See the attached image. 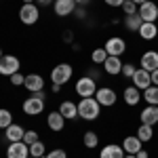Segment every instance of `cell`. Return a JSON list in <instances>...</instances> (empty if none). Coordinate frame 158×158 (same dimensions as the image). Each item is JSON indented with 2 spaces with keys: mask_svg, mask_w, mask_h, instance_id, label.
Wrapping results in <instances>:
<instances>
[{
  "mask_svg": "<svg viewBox=\"0 0 158 158\" xmlns=\"http://www.w3.org/2000/svg\"><path fill=\"white\" fill-rule=\"evenodd\" d=\"M101 114V106L95 97H82L78 101V116L85 120H97Z\"/></svg>",
  "mask_w": 158,
  "mask_h": 158,
  "instance_id": "6da1fadb",
  "label": "cell"
},
{
  "mask_svg": "<svg viewBox=\"0 0 158 158\" xmlns=\"http://www.w3.org/2000/svg\"><path fill=\"white\" fill-rule=\"evenodd\" d=\"M44 91H38V93H32L27 99H23V112L27 116H38L44 112Z\"/></svg>",
  "mask_w": 158,
  "mask_h": 158,
  "instance_id": "7a4b0ae2",
  "label": "cell"
},
{
  "mask_svg": "<svg viewBox=\"0 0 158 158\" xmlns=\"http://www.w3.org/2000/svg\"><path fill=\"white\" fill-rule=\"evenodd\" d=\"M95 82H97V80H93L91 76L78 78V80H76V86H74L76 95H78V97H95V93H97V85H95Z\"/></svg>",
  "mask_w": 158,
  "mask_h": 158,
  "instance_id": "3957f363",
  "label": "cell"
},
{
  "mask_svg": "<svg viewBox=\"0 0 158 158\" xmlns=\"http://www.w3.org/2000/svg\"><path fill=\"white\" fill-rule=\"evenodd\" d=\"M74 74V68L70 63H57L53 70H51V80H53V85H65L70 78H72Z\"/></svg>",
  "mask_w": 158,
  "mask_h": 158,
  "instance_id": "277c9868",
  "label": "cell"
},
{
  "mask_svg": "<svg viewBox=\"0 0 158 158\" xmlns=\"http://www.w3.org/2000/svg\"><path fill=\"white\" fill-rule=\"evenodd\" d=\"M19 19H21V23L25 25H34L40 19V9H38V4H21V9H19Z\"/></svg>",
  "mask_w": 158,
  "mask_h": 158,
  "instance_id": "5b68a950",
  "label": "cell"
},
{
  "mask_svg": "<svg viewBox=\"0 0 158 158\" xmlns=\"http://www.w3.org/2000/svg\"><path fill=\"white\" fill-rule=\"evenodd\" d=\"M19 68H21V63L15 55H2L0 57V74L2 76H13V74L19 72Z\"/></svg>",
  "mask_w": 158,
  "mask_h": 158,
  "instance_id": "8992f818",
  "label": "cell"
},
{
  "mask_svg": "<svg viewBox=\"0 0 158 158\" xmlns=\"http://www.w3.org/2000/svg\"><path fill=\"white\" fill-rule=\"evenodd\" d=\"M103 49H106V53L112 55V57H120L122 53L127 51V42H124V38H120V36H112V38L106 40Z\"/></svg>",
  "mask_w": 158,
  "mask_h": 158,
  "instance_id": "52a82bcc",
  "label": "cell"
},
{
  "mask_svg": "<svg viewBox=\"0 0 158 158\" xmlns=\"http://www.w3.org/2000/svg\"><path fill=\"white\" fill-rule=\"evenodd\" d=\"M95 99L99 101V106L112 108V106H114V103L118 101V95H116V91H114V89L101 86V89H97V93H95Z\"/></svg>",
  "mask_w": 158,
  "mask_h": 158,
  "instance_id": "ba28073f",
  "label": "cell"
},
{
  "mask_svg": "<svg viewBox=\"0 0 158 158\" xmlns=\"http://www.w3.org/2000/svg\"><path fill=\"white\" fill-rule=\"evenodd\" d=\"M139 17L143 19V21H150V23H154L158 19V4L156 2H152V0H148V2H143L141 6H139Z\"/></svg>",
  "mask_w": 158,
  "mask_h": 158,
  "instance_id": "9c48e42d",
  "label": "cell"
},
{
  "mask_svg": "<svg viewBox=\"0 0 158 158\" xmlns=\"http://www.w3.org/2000/svg\"><path fill=\"white\" fill-rule=\"evenodd\" d=\"M30 156V146L23 141H13L6 148V158H27Z\"/></svg>",
  "mask_w": 158,
  "mask_h": 158,
  "instance_id": "30bf717a",
  "label": "cell"
},
{
  "mask_svg": "<svg viewBox=\"0 0 158 158\" xmlns=\"http://www.w3.org/2000/svg\"><path fill=\"white\" fill-rule=\"evenodd\" d=\"M23 86L30 93H38V91H44V78L40 74H27L23 80Z\"/></svg>",
  "mask_w": 158,
  "mask_h": 158,
  "instance_id": "8fae6325",
  "label": "cell"
},
{
  "mask_svg": "<svg viewBox=\"0 0 158 158\" xmlns=\"http://www.w3.org/2000/svg\"><path fill=\"white\" fill-rule=\"evenodd\" d=\"M133 86H137L139 91H146L148 86H152V78H150V72H146L143 68H139L137 72L133 74Z\"/></svg>",
  "mask_w": 158,
  "mask_h": 158,
  "instance_id": "7c38bea8",
  "label": "cell"
},
{
  "mask_svg": "<svg viewBox=\"0 0 158 158\" xmlns=\"http://www.w3.org/2000/svg\"><path fill=\"white\" fill-rule=\"evenodd\" d=\"M53 9L57 13V17H68V15H72L76 11V2L74 0H55Z\"/></svg>",
  "mask_w": 158,
  "mask_h": 158,
  "instance_id": "4fadbf2b",
  "label": "cell"
},
{
  "mask_svg": "<svg viewBox=\"0 0 158 158\" xmlns=\"http://www.w3.org/2000/svg\"><path fill=\"white\" fill-rule=\"evenodd\" d=\"M47 127H49L51 131H55V133L63 131V127H65V118H63V114H61L59 110L51 112L49 116H47Z\"/></svg>",
  "mask_w": 158,
  "mask_h": 158,
  "instance_id": "5bb4252c",
  "label": "cell"
},
{
  "mask_svg": "<svg viewBox=\"0 0 158 158\" xmlns=\"http://www.w3.org/2000/svg\"><path fill=\"white\" fill-rule=\"evenodd\" d=\"M141 68L146 72H154L158 70V51H146L141 55Z\"/></svg>",
  "mask_w": 158,
  "mask_h": 158,
  "instance_id": "9a60e30c",
  "label": "cell"
},
{
  "mask_svg": "<svg viewBox=\"0 0 158 158\" xmlns=\"http://www.w3.org/2000/svg\"><path fill=\"white\" fill-rule=\"evenodd\" d=\"M141 139L137 137V135H129V137H124L122 139V150H124V154H137L139 150H141Z\"/></svg>",
  "mask_w": 158,
  "mask_h": 158,
  "instance_id": "2e32d148",
  "label": "cell"
},
{
  "mask_svg": "<svg viewBox=\"0 0 158 158\" xmlns=\"http://www.w3.org/2000/svg\"><path fill=\"white\" fill-rule=\"evenodd\" d=\"M139 118H141V124H150V127L158 124V106H148L146 110H141Z\"/></svg>",
  "mask_w": 158,
  "mask_h": 158,
  "instance_id": "e0dca14e",
  "label": "cell"
},
{
  "mask_svg": "<svg viewBox=\"0 0 158 158\" xmlns=\"http://www.w3.org/2000/svg\"><path fill=\"white\" fill-rule=\"evenodd\" d=\"M103 70H106L110 76H118V74H122L120 57H112V55H108V59L103 61Z\"/></svg>",
  "mask_w": 158,
  "mask_h": 158,
  "instance_id": "ac0fdd59",
  "label": "cell"
},
{
  "mask_svg": "<svg viewBox=\"0 0 158 158\" xmlns=\"http://www.w3.org/2000/svg\"><path fill=\"white\" fill-rule=\"evenodd\" d=\"M4 135H6V141H9V143H13V141H23L25 129L13 122L11 127H6V129H4Z\"/></svg>",
  "mask_w": 158,
  "mask_h": 158,
  "instance_id": "d6986e66",
  "label": "cell"
},
{
  "mask_svg": "<svg viewBox=\"0 0 158 158\" xmlns=\"http://www.w3.org/2000/svg\"><path fill=\"white\" fill-rule=\"evenodd\" d=\"M99 158H124V150H122V146L108 143L106 148H101V152H99Z\"/></svg>",
  "mask_w": 158,
  "mask_h": 158,
  "instance_id": "ffe728a7",
  "label": "cell"
},
{
  "mask_svg": "<svg viewBox=\"0 0 158 158\" xmlns=\"http://www.w3.org/2000/svg\"><path fill=\"white\" fill-rule=\"evenodd\" d=\"M137 34L141 36V40H154V38L158 36V27H156V23H150V21H143Z\"/></svg>",
  "mask_w": 158,
  "mask_h": 158,
  "instance_id": "44dd1931",
  "label": "cell"
},
{
  "mask_svg": "<svg viewBox=\"0 0 158 158\" xmlns=\"http://www.w3.org/2000/svg\"><path fill=\"white\" fill-rule=\"evenodd\" d=\"M59 112L63 114L65 120H74L78 116V103H74V101H61Z\"/></svg>",
  "mask_w": 158,
  "mask_h": 158,
  "instance_id": "7402d4cb",
  "label": "cell"
},
{
  "mask_svg": "<svg viewBox=\"0 0 158 158\" xmlns=\"http://www.w3.org/2000/svg\"><path fill=\"white\" fill-rule=\"evenodd\" d=\"M139 101H141V91H139L137 86H127V89H124V103L133 108Z\"/></svg>",
  "mask_w": 158,
  "mask_h": 158,
  "instance_id": "603a6c76",
  "label": "cell"
},
{
  "mask_svg": "<svg viewBox=\"0 0 158 158\" xmlns=\"http://www.w3.org/2000/svg\"><path fill=\"white\" fill-rule=\"evenodd\" d=\"M141 23H143V19L139 17V13H135V15H127V17H124V27H127L129 32H139Z\"/></svg>",
  "mask_w": 158,
  "mask_h": 158,
  "instance_id": "cb8c5ba5",
  "label": "cell"
},
{
  "mask_svg": "<svg viewBox=\"0 0 158 158\" xmlns=\"http://www.w3.org/2000/svg\"><path fill=\"white\" fill-rule=\"evenodd\" d=\"M143 99L148 101V106H158V86H148L143 91Z\"/></svg>",
  "mask_w": 158,
  "mask_h": 158,
  "instance_id": "d4e9b609",
  "label": "cell"
},
{
  "mask_svg": "<svg viewBox=\"0 0 158 158\" xmlns=\"http://www.w3.org/2000/svg\"><path fill=\"white\" fill-rule=\"evenodd\" d=\"M82 143H85V148H97V143H99V137H97V133L95 131H86L85 135H82Z\"/></svg>",
  "mask_w": 158,
  "mask_h": 158,
  "instance_id": "484cf974",
  "label": "cell"
},
{
  "mask_svg": "<svg viewBox=\"0 0 158 158\" xmlns=\"http://www.w3.org/2000/svg\"><path fill=\"white\" fill-rule=\"evenodd\" d=\"M137 137L146 143V141H150L152 137H154V131H152V127L150 124H139V129H137Z\"/></svg>",
  "mask_w": 158,
  "mask_h": 158,
  "instance_id": "4316f807",
  "label": "cell"
},
{
  "mask_svg": "<svg viewBox=\"0 0 158 158\" xmlns=\"http://www.w3.org/2000/svg\"><path fill=\"white\" fill-rule=\"evenodd\" d=\"M30 156H34V158H44V156H47V148H44V143H42V141L32 143V146H30Z\"/></svg>",
  "mask_w": 158,
  "mask_h": 158,
  "instance_id": "83f0119b",
  "label": "cell"
},
{
  "mask_svg": "<svg viewBox=\"0 0 158 158\" xmlns=\"http://www.w3.org/2000/svg\"><path fill=\"white\" fill-rule=\"evenodd\" d=\"M11 124H13V114H11V110L0 108V129H6V127H11Z\"/></svg>",
  "mask_w": 158,
  "mask_h": 158,
  "instance_id": "f1b7e54d",
  "label": "cell"
},
{
  "mask_svg": "<svg viewBox=\"0 0 158 158\" xmlns=\"http://www.w3.org/2000/svg\"><path fill=\"white\" fill-rule=\"evenodd\" d=\"M91 59H93V63H101V65H103V61L108 59V53H106L103 47H101V49H95L91 53Z\"/></svg>",
  "mask_w": 158,
  "mask_h": 158,
  "instance_id": "f546056e",
  "label": "cell"
},
{
  "mask_svg": "<svg viewBox=\"0 0 158 158\" xmlns=\"http://www.w3.org/2000/svg\"><path fill=\"white\" fill-rule=\"evenodd\" d=\"M120 9L124 11V17H127V15H135L137 13V4H135L133 0H124V4H122Z\"/></svg>",
  "mask_w": 158,
  "mask_h": 158,
  "instance_id": "4dcf8cb0",
  "label": "cell"
},
{
  "mask_svg": "<svg viewBox=\"0 0 158 158\" xmlns=\"http://www.w3.org/2000/svg\"><path fill=\"white\" fill-rule=\"evenodd\" d=\"M36 141H40V137H38L36 131H25V135H23V143L32 146V143H36Z\"/></svg>",
  "mask_w": 158,
  "mask_h": 158,
  "instance_id": "1f68e13d",
  "label": "cell"
},
{
  "mask_svg": "<svg viewBox=\"0 0 158 158\" xmlns=\"http://www.w3.org/2000/svg\"><path fill=\"white\" fill-rule=\"evenodd\" d=\"M135 72H137V68H135L133 63H122V74H124V78H133Z\"/></svg>",
  "mask_w": 158,
  "mask_h": 158,
  "instance_id": "d6a6232c",
  "label": "cell"
},
{
  "mask_svg": "<svg viewBox=\"0 0 158 158\" xmlns=\"http://www.w3.org/2000/svg\"><path fill=\"white\" fill-rule=\"evenodd\" d=\"M44 158H68V154H65V150H59V148H55L53 152H49Z\"/></svg>",
  "mask_w": 158,
  "mask_h": 158,
  "instance_id": "836d02e7",
  "label": "cell"
},
{
  "mask_svg": "<svg viewBox=\"0 0 158 158\" xmlns=\"http://www.w3.org/2000/svg\"><path fill=\"white\" fill-rule=\"evenodd\" d=\"M11 78V82L15 86H23V80H25V76H21V74L17 72V74H13V76H9Z\"/></svg>",
  "mask_w": 158,
  "mask_h": 158,
  "instance_id": "e575fe53",
  "label": "cell"
},
{
  "mask_svg": "<svg viewBox=\"0 0 158 158\" xmlns=\"http://www.w3.org/2000/svg\"><path fill=\"white\" fill-rule=\"evenodd\" d=\"M108 6H114V9H120L122 4H124V0H103Z\"/></svg>",
  "mask_w": 158,
  "mask_h": 158,
  "instance_id": "d590c367",
  "label": "cell"
},
{
  "mask_svg": "<svg viewBox=\"0 0 158 158\" xmlns=\"http://www.w3.org/2000/svg\"><path fill=\"white\" fill-rule=\"evenodd\" d=\"M150 78H152V85H154V86H158V70L150 72Z\"/></svg>",
  "mask_w": 158,
  "mask_h": 158,
  "instance_id": "8d00e7d4",
  "label": "cell"
},
{
  "mask_svg": "<svg viewBox=\"0 0 158 158\" xmlns=\"http://www.w3.org/2000/svg\"><path fill=\"white\" fill-rule=\"evenodd\" d=\"M135 156H137V158H150V154H148L146 150H143V148H141V150H139V152H137V154H135Z\"/></svg>",
  "mask_w": 158,
  "mask_h": 158,
  "instance_id": "74e56055",
  "label": "cell"
},
{
  "mask_svg": "<svg viewBox=\"0 0 158 158\" xmlns=\"http://www.w3.org/2000/svg\"><path fill=\"white\" fill-rule=\"evenodd\" d=\"M55 0H36V4H40V6H47V4H53Z\"/></svg>",
  "mask_w": 158,
  "mask_h": 158,
  "instance_id": "f35d334b",
  "label": "cell"
},
{
  "mask_svg": "<svg viewBox=\"0 0 158 158\" xmlns=\"http://www.w3.org/2000/svg\"><path fill=\"white\" fill-rule=\"evenodd\" d=\"M74 13H76V15H78L80 19H82V17H86V11H85V9H76Z\"/></svg>",
  "mask_w": 158,
  "mask_h": 158,
  "instance_id": "ab89813d",
  "label": "cell"
},
{
  "mask_svg": "<svg viewBox=\"0 0 158 158\" xmlns=\"http://www.w3.org/2000/svg\"><path fill=\"white\" fill-rule=\"evenodd\" d=\"M61 91V85H53V93H59Z\"/></svg>",
  "mask_w": 158,
  "mask_h": 158,
  "instance_id": "60d3db41",
  "label": "cell"
},
{
  "mask_svg": "<svg viewBox=\"0 0 158 158\" xmlns=\"http://www.w3.org/2000/svg\"><path fill=\"white\" fill-rule=\"evenodd\" d=\"M135 4H137V6H141V4H143V2H148V0H133Z\"/></svg>",
  "mask_w": 158,
  "mask_h": 158,
  "instance_id": "b9f144b4",
  "label": "cell"
},
{
  "mask_svg": "<svg viewBox=\"0 0 158 158\" xmlns=\"http://www.w3.org/2000/svg\"><path fill=\"white\" fill-rule=\"evenodd\" d=\"M76 4H85V2H89V0H74Z\"/></svg>",
  "mask_w": 158,
  "mask_h": 158,
  "instance_id": "7bdbcfd3",
  "label": "cell"
},
{
  "mask_svg": "<svg viewBox=\"0 0 158 158\" xmlns=\"http://www.w3.org/2000/svg\"><path fill=\"white\" fill-rule=\"evenodd\" d=\"M36 0H23V4H34Z\"/></svg>",
  "mask_w": 158,
  "mask_h": 158,
  "instance_id": "ee69618b",
  "label": "cell"
},
{
  "mask_svg": "<svg viewBox=\"0 0 158 158\" xmlns=\"http://www.w3.org/2000/svg\"><path fill=\"white\" fill-rule=\"evenodd\" d=\"M124 158H137V156H135V154H127Z\"/></svg>",
  "mask_w": 158,
  "mask_h": 158,
  "instance_id": "f6af8a7d",
  "label": "cell"
},
{
  "mask_svg": "<svg viewBox=\"0 0 158 158\" xmlns=\"http://www.w3.org/2000/svg\"><path fill=\"white\" fill-rule=\"evenodd\" d=\"M0 57H2V49H0Z\"/></svg>",
  "mask_w": 158,
  "mask_h": 158,
  "instance_id": "bcb514c9",
  "label": "cell"
},
{
  "mask_svg": "<svg viewBox=\"0 0 158 158\" xmlns=\"http://www.w3.org/2000/svg\"><path fill=\"white\" fill-rule=\"evenodd\" d=\"M27 158H34V156H27Z\"/></svg>",
  "mask_w": 158,
  "mask_h": 158,
  "instance_id": "7dc6e473",
  "label": "cell"
}]
</instances>
